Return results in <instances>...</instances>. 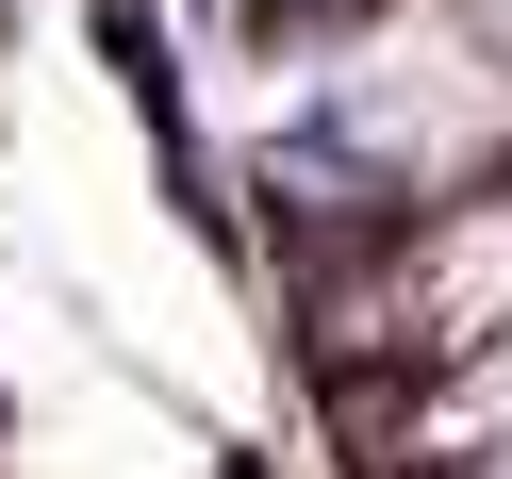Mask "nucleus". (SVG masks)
Segmentation results:
<instances>
[{
  "mask_svg": "<svg viewBox=\"0 0 512 479\" xmlns=\"http://www.w3.org/2000/svg\"><path fill=\"white\" fill-rule=\"evenodd\" d=\"M215 479H281V446H215Z\"/></svg>",
  "mask_w": 512,
  "mask_h": 479,
  "instance_id": "nucleus-1",
  "label": "nucleus"
},
{
  "mask_svg": "<svg viewBox=\"0 0 512 479\" xmlns=\"http://www.w3.org/2000/svg\"><path fill=\"white\" fill-rule=\"evenodd\" d=\"M17 17H34V0H0V34H17Z\"/></svg>",
  "mask_w": 512,
  "mask_h": 479,
  "instance_id": "nucleus-2",
  "label": "nucleus"
},
{
  "mask_svg": "<svg viewBox=\"0 0 512 479\" xmlns=\"http://www.w3.org/2000/svg\"><path fill=\"white\" fill-rule=\"evenodd\" d=\"M0 446H17V397H0Z\"/></svg>",
  "mask_w": 512,
  "mask_h": 479,
  "instance_id": "nucleus-3",
  "label": "nucleus"
}]
</instances>
